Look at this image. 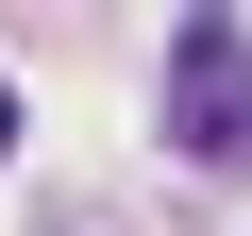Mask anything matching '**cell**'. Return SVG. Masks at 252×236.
Here are the masks:
<instances>
[{
	"mask_svg": "<svg viewBox=\"0 0 252 236\" xmlns=\"http://www.w3.org/2000/svg\"><path fill=\"white\" fill-rule=\"evenodd\" d=\"M168 152L185 169H252V17H202L168 34Z\"/></svg>",
	"mask_w": 252,
	"mask_h": 236,
	"instance_id": "obj_1",
	"label": "cell"
},
{
	"mask_svg": "<svg viewBox=\"0 0 252 236\" xmlns=\"http://www.w3.org/2000/svg\"><path fill=\"white\" fill-rule=\"evenodd\" d=\"M0 135H17V84H0Z\"/></svg>",
	"mask_w": 252,
	"mask_h": 236,
	"instance_id": "obj_2",
	"label": "cell"
}]
</instances>
